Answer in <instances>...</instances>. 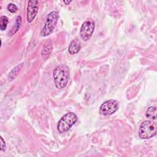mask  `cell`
Instances as JSON below:
<instances>
[{
  "instance_id": "4",
  "label": "cell",
  "mask_w": 157,
  "mask_h": 157,
  "mask_svg": "<svg viewBox=\"0 0 157 157\" xmlns=\"http://www.w3.org/2000/svg\"><path fill=\"white\" fill-rule=\"evenodd\" d=\"M77 120V115L72 113L69 112L65 114L59 121L57 126L58 131L59 133H63L67 131Z\"/></svg>"
},
{
  "instance_id": "10",
  "label": "cell",
  "mask_w": 157,
  "mask_h": 157,
  "mask_svg": "<svg viewBox=\"0 0 157 157\" xmlns=\"http://www.w3.org/2000/svg\"><path fill=\"white\" fill-rule=\"evenodd\" d=\"M145 115L147 118L152 120H155L156 118V107H150L146 111Z\"/></svg>"
},
{
  "instance_id": "15",
  "label": "cell",
  "mask_w": 157,
  "mask_h": 157,
  "mask_svg": "<svg viewBox=\"0 0 157 157\" xmlns=\"http://www.w3.org/2000/svg\"><path fill=\"white\" fill-rule=\"evenodd\" d=\"M6 149V143H5L4 139H2V137H1V151H5Z\"/></svg>"
},
{
  "instance_id": "12",
  "label": "cell",
  "mask_w": 157,
  "mask_h": 157,
  "mask_svg": "<svg viewBox=\"0 0 157 157\" xmlns=\"http://www.w3.org/2000/svg\"><path fill=\"white\" fill-rule=\"evenodd\" d=\"M9 23V19L6 16L2 15L0 18V29L1 31H4L6 29Z\"/></svg>"
},
{
  "instance_id": "1",
  "label": "cell",
  "mask_w": 157,
  "mask_h": 157,
  "mask_svg": "<svg viewBox=\"0 0 157 157\" xmlns=\"http://www.w3.org/2000/svg\"><path fill=\"white\" fill-rule=\"evenodd\" d=\"M55 85L57 88H64L67 84L69 79V71L64 64L58 66L53 72Z\"/></svg>"
},
{
  "instance_id": "7",
  "label": "cell",
  "mask_w": 157,
  "mask_h": 157,
  "mask_svg": "<svg viewBox=\"0 0 157 157\" xmlns=\"http://www.w3.org/2000/svg\"><path fill=\"white\" fill-rule=\"evenodd\" d=\"M39 9V1H29L28 3L26 17L28 23L32 22L38 12Z\"/></svg>"
},
{
  "instance_id": "8",
  "label": "cell",
  "mask_w": 157,
  "mask_h": 157,
  "mask_svg": "<svg viewBox=\"0 0 157 157\" xmlns=\"http://www.w3.org/2000/svg\"><path fill=\"white\" fill-rule=\"evenodd\" d=\"M80 48L81 46L80 42L78 40L75 39L71 41V42L70 43L68 48V51L70 55H74L77 54L80 51Z\"/></svg>"
},
{
  "instance_id": "3",
  "label": "cell",
  "mask_w": 157,
  "mask_h": 157,
  "mask_svg": "<svg viewBox=\"0 0 157 157\" xmlns=\"http://www.w3.org/2000/svg\"><path fill=\"white\" fill-rule=\"evenodd\" d=\"M58 17V13L56 11H52L48 15L45 23L40 31L42 36L46 37L53 33L57 23Z\"/></svg>"
},
{
  "instance_id": "14",
  "label": "cell",
  "mask_w": 157,
  "mask_h": 157,
  "mask_svg": "<svg viewBox=\"0 0 157 157\" xmlns=\"http://www.w3.org/2000/svg\"><path fill=\"white\" fill-rule=\"evenodd\" d=\"M7 9L11 13H15L18 10V7L15 4L13 3H10L7 6Z\"/></svg>"
},
{
  "instance_id": "2",
  "label": "cell",
  "mask_w": 157,
  "mask_h": 157,
  "mask_svg": "<svg viewBox=\"0 0 157 157\" xmlns=\"http://www.w3.org/2000/svg\"><path fill=\"white\" fill-rule=\"evenodd\" d=\"M156 123L145 120L143 121L139 128V136L140 139H150L156 134Z\"/></svg>"
},
{
  "instance_id": "9",
  "label": "cell",
  "mask_w": 157,
  "mask_h": 157,
  "mask_svg": "<svg viewBox=\"0 0 157 157\" xmlns=\"http://www.w3.org/2000/svg\"><path fill=\"white\" fill-rule=\"evenodd\" d=\"M52 50V44L50 42V43L47 44L44 47V48L42 49V52H41L42 58L43 59H47L50 55Z\"/></svg>"
},
{
  "instance_id": "13",
  "label": "cell",
  "mask_w": 157,
  "mask_h": 157,
  "mask_svg": "<svg viewBox=\"0 0 157 157\" xmlns=\"http://www.w3.org/2000/svg\"><path fill=\"white\" fill-rule=\"evenodd\" d=\"M22 66H23V63H21V64H18V66H17L15 67H14L11 71V72L9 73V77L12 79L14 78V77H16V75L18 74V72L20 71V69Z\"/></svg>"
},
{
  "instance_id": "6",
  "label": "cell",
  "mask_w": 157,
  "mask_h": 157,
  "mask_svg": "<svg viewBox=\"0 0 157 157\" xmlns=\"http://www.w3.org/2000/svg\"><path fill=\"white\" fill-rule=\"evenodd\" d=\"M118 102L114 99H110L100 106V113L104 116H109L115 113L118 109Z\"/></svg>"
},
{
  "instance_id": "16",
  "label": "cell",
  "mask_w": 157,
  "mask_h": 157,
  "mask_svg": "<svg viewBox=\"0 0 157 157\" xmlns=\"http://www.w3.org/2000/svg\"><path fill=\"white\" fill-rule=\"evenodd\" d=\"M63 2L66 5H69L72 2V1H63Z\"/></svg>"
},
{
  "instance_id": "5",
  "label": "cell",
  "mask_w": 157,
  "mask_h": 157,
  "mask_svg": "<svg viewBox=\"0 0 157 157\" xmlns=\"http://www.w3.org/2000/svg\"><path fill=\"white\" fill-rule=\"evenodd\" d=\"M94 22L93 20L90 19L85 21L82 25L80 31V36L85 41L89 40L94 30Z\"/></svg>"
},
{
  "instance_id": "11",
  "label": "cell",
  "mask_w": 157,
  "mask_h": 157,
  "mask_svg": "<svg viewBox=\"0 0 157 157\" xmlns=\"http://www.w3.org/2000/svg\"><path fill=\"white\" fill-rule=\"evenodd\" d=\"M21 17L20 16H18L17 18L15 23L14 24V25L13 26V27L10 31V34L12 35L15 34L18 31V29L21 26Z\"/></svg>"
}]
</instances>
